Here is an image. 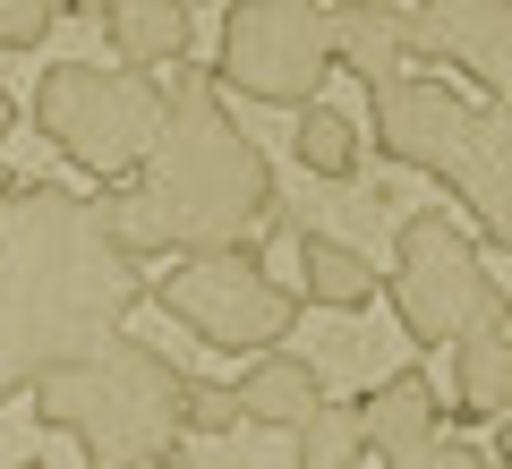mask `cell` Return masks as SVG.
Segmentation results:
<instances>
[{
  "label": "cell",
  "instance_id": "cell-1",
  "mask_svg": "<svg viewBox=\"0 0 512 469\" xmlns=\"http://www.w3.org/2000/svg\"><path fill=\"white\" fill-rule=\"evenodd\" d=\"M146 299V256L120 239L103 197H77L60 180L0 188V401L103 350Z\"/></svg>",
  "mask_w": 512,
  "mask_h": 469
},
{
  "label": "cell",
  "instance_id": "cell-2",
  "mask_svg": "<svg viewBox=\"0 0 512 469\" xmlns=\"http://www.w3.org/2000/svg\"><path fill=\"white\" fill-rule=\"evenodd\" d=\"M111 222L137 256H197V248H256L282 231V188L265 145L231 120L214 69L171 77V120L146 171L111 188Z\"/></svg>",
  "mask_w": 512,
  "mask_h": 469
},
{
  "label": "cell",
  "instance_id": "cell-3",
  "mask_svg": "<svg viewBox=\"0 0 512 469\" xmlns=\"http://www.w3.org/2000/svg\"><path fill=\"white\" fill-rule=\"evenodd\" d=\"M367 145L402 171H427L453 205H470L478 239L512 256V103H470L453 77L402 69L367 86Z\"/></svg>",
  "mask_w": 512,
  "mask_h": 469
},
{
  "label": "cell",
  "instance_id": "cell-4",
  "mask_svg": "<svg viewBox=\"0 0 512 469\" xmlns=\"http://www.w3.org/2000/svg\"><path fill=\"white\" fill-rule=\"evenodd\" d=\"M26 401H35V427L69 435L86 452V469H163L188 444V376L154 342H128V333L52 367Z\"/></svg>",
  "mask_w": 512,
  "mask_h": 469
},
{
  "label": "cell",
  "instance_id": "cell-5",
  "mask_svg": "<svg viewBox=\"0 0 512 469\" xmlns=\"http://www.w3.org/2000/svg\"><path fill=\"white\" fill-rule=\"evenodd\" d=\"M171 120V86L154 69H86V60H52L35 77V128L69 154L86 180H137Z\"/></svg>",
  "mask_w": 512,
  "mask_h": 469
},
{
  "label": "cell",
  "instance_id": "cell-6",
  "mask_svg": "<svg viewBox=\"0 0 512 469\" xmlns=\"http://www.w3.org/2000/svg\"><path fill=\"white\" fill-rule=\"evenodd\" d=\"M154 307L180 333H197L214 359H265L299 333L308 290L274 282L256 248H197V256H171V273H154Z\"/></svg>",
  "mask_w": 512,
  "mask_h": 469
},
{
  "label": "cell",
  "instance_id": "cell-7",
  "mask_svg": "<svg viewBox=\"0 0 512 469\" xmlns=\"http://www.w3.org/2000/svg\"><path fill=\"white\" fill-rule=\"evenodd\" d=\"M384 299H393V316H402L410 342H461V333H478V325H512L504 282L487 273L478 239L461 231L444 205H427V214H410L402 231H393Z\"/></svg>",
  "mask_w": 512,
  "mask_h": 469
},
{
  "label": "cell",
  "instance_id": "cell-8",
  "mask_svg": "<svg viewBox=\"0 0 512 469\" xmlns=\"http://www.w3.org/2000/svg\"><path fill=\"white\" fill-rule=\"evenodd\" d=\"M342 69L333 52V9L325 0H231L214 43V77L248 103L299 111L325 94V77Z\"/></svg>",
  "mask_w": 512,
  "mask_h": 469
},
{
  "label": "cell",
  "instance_id": "cell-9",
  "mask_svg": "<svg viewBox=\"0 0 512 469\" xmlns=\"http://www.w3.org/2000/svg\"><path fill=\"white\" fill-rule=\"evenodd\" d=\"M410 52L427 69L470 77L487 103H512V0H419Z\"/></svg>",
  "mask_w": 512,
  "mask_h": 469
},
{
  "label": "cell",
  "instance_id": "cell-10",
  "mask_svg": "<svg viewBox=\"0 0 512 469\" xmlns=\"http://www.w3.org/2000/svg\"><path fill=\"white\" fill-rule=\"evenodd\" d=\"M359 418H367V461H419L427 444H444V393L427 384V367H393L384 384L359 393Z\"/></svg>",
  "mask_w": 512,
  "mask_h": 469
},
{
  "label": "cell",
  "instance_id": "cell-11",
  "mask_svg": "<svg viewBox=\"0 0 512 469\" xmlns=\"http://www.w3.org/2000/svg\"><path fill=\"white\" fill-rule=\"evenodd\" d=\"M316 410H325V376H316V359H299V350H265V359H248V376H239V418H248V427L299 435Z\"/></svg>",
  "mask_w": 512,
  "mask_h": 469
},
{
  "label": "cell",
  "instance_id": "cell-12",
  "mask_svg": "<svg viewBox=\"0 0 512 469\" xmlns=\"http://www.w3.org/2000/svg\"><path fill=\"white\" fill-rule=\"evenodd\" d=\"M333 52H342V69L359 86H384V77L419 69V52H410V9H393V0H333Z\"/></svg>",
  "mask_w": 512,
  "mask_h": 469
},
{
  "label": "cell",
  "instance_id": "cell-13",
  "mask_svg": "<svg viewBox=\"0 0 512 469\" xmlns=\"http://www.w3.org/2000/svg\"><path fill=\"white\" fill-rule=\"evenodd\" d=\"M291 248H299V290H308V307H333V316H367V307H376L384 273L367 265L350 239H333V231H291Z\"/></svg>",
  "mask_w": 512,
  "mask_h": 469
},
{
  "label": "cell",
  "instance_id": "cell-14",
  "mask_svg": "<svg viewBox=\"0 0 512 469\" xmlns=\"http://www.w3.org/2000/svg\"><path fill=\"white\" fill-rule=\"evenodd\" d=\"M103 35L120 69H180L188 60V0H103Z\"/></svg>",
  "mask_w": 512,
  "mask_h": 469
},
{
  "label": "cell",
  "instance_id": "cell-15",
  "mask_svg": "<svg viewBox=\"0 0 512 469\" xmlns=\"http://www.w3.org/2000/svg\"><path fill=\"white\" fill-rule=\"evenodd\" d=\"M512 410V333L478 325L453 342V418L461 427H495Z\"/></svg>",
  "mask_w": 512,
  "mask_h": 469
},
{
  "label": "cell",
  "instance_id": "cell-16",
  "mask_svg": "<svg viewBox=\"0 0 512 469\" xmlns=\"http://www.w3.org/2000/svg\"><path fill=\"white\" fill-rule=\"evenodd\" d=\"M359 120L350 111H333V103H299V128H291V154L316 171V180H350L359 171Z\"/></svg>",
  "mask_w": 512,
  "mask_h": 469
},
{
  "label": "cell",
  "instance_id": "cell-17",
  "mask_svg": "<svg viewBox=\"0 0 512 469\" xmlns=\"http://www.w3.org/2000/svg\"><path fill=\"white\" fill-rule=\"evenodd\" d=\"M239 418V384H188V435H231Z\"/></svg>",
  "mask_w": 512,
  "mask_h": 469
},
{
  "label": "cell",
  "instance_id": "cell-18",
  "mask_svg": "<svg viewBox=\"0 0 512 469\" xmlns=\"http://www.w3.org/2000/svg\"><path fill=\"white\" fill-rule=\"evenodd\" d=\"M52 0H0V52H35L43 35H52Z\"/></svg>",
  "mask_w": 512,
  "mask_h": 469
},
{
  "label": "cell",
  "instance_id": "cell-19",
  "mask_svg": "<svg viewBox=\"0 0 512 469\" xmlns=\"http://www.w3.org/2000/svg\"><path fill=\"white\" fill-rule=\"evenodd\" d=\"M384 469H478V452L470 444H427L419 461H384Z\"/></svg>",
  "mask_w": 512,
  "mask_h": 469
},
{
  "label": "cell",
  "instance_id": "cell-20",
  "mask_svg": "<svg viewBox=\"0 0 512 469\" xmlns=\"http://www.w3.org/2000/svg\"><path fill=\"white\" fill-rule=\"evenodd\" d=\"M9 137H18V94L0 86V154H9ZM0 188H9V171H0Z\"/></svg>",
  "mask_w": 512,
  "mask_h": 469
},
{
  "label": "cell",
  "instance_id": "cell-21",
  "mask_svg": "<svg viewBox=\"0 0 512 469\" xmlns=\"http://www.w3.org/2000/svg\"><path fill=\"white\" fill-rule=\"evenodd\" d=\"M495 461L512 469V418H495Z\"/></svg>",
  "mask_w": 512,
  "mask_h": 469
},
{
  "label": "cell",
  "instance_id": "cell-22",
  "mask_svg": "<svg viewBox=\"0 0 512 469\" xmlns=\"http://www.w3.org/2000/svg\"><path fill=\"white\" fill-rule=\"evenodd\" d=\"M52 9H60V18H69V9H86V0H52Z\"/></svg>",
  "mask_w": 512,
  "mask_h": 469
},
{
  "label": "cell",
  "instance_id": "cell-23",
  "mask_svg": "<svg viewBox=\"0 0 512 469\" xmlns=\"http://www.w3.org/2000/svg\"><path fill=\"white\" fill-rule=\"evenodd\" d=\"M18 469H52V461H18Z\"/></svg>",
  "mask_w": 512,
  "mask_h": 469
},
{
  "label": "cell",
  "instance_id": "cell-24",
  "mask_svg": "<svg viewBox=\"0 0 512 469\" xmlns=\"http://www.w3.org/2000/svg\"><path fill=\"white\" fill-rule=\"evenodd\" d=\"M478 469H495V461H478Z\"/></svg>",
  "mask_w": 512,
  "mask_h": 469
}]
</instances>
